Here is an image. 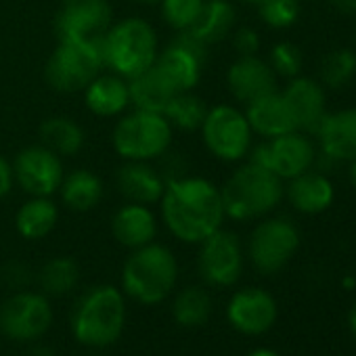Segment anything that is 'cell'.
I'll use <instances>...</instances> for the list:
<instances>
[{
	"mask_svg": "<svg viewBox=\"0 0 356 356\" xmlns=\"http://www.w3.org/2000/svg\"><path fill=\"white\" fill-rule=\"evenodd\" d=\"M285 195L300 214L314 216L331 208L335 200V189H333V183L323 172L308 170L291 178V181H287Z\"/></svg>",
	"mask_w": 356,
	"mask_h": 356,
	"instance_id": "7402d4cb",
	"label": "cell"
},
{
	"mask_svg": "<svg viewBox=\"0 0 356 356\" xmlns=\"http://www.w3.org/2000/svg\"><path fill=\"white\" fill-rule=\"evenodd\" d=\"M126 302L118 287L97 285L76 304L72 314L74 337L90 348L111 346L124 331Z\"/></svg>",
	"mask_w": 356,
	"mask_h": 356,
	"instance_id": "3957f363",
	"label": "cell"
},
{
	"mask_svg": "<svg viewBox=\"0 0 356 356\" xmlns=\"http://www.w3.org/2000/svg\"><path fill=\"white\" fill-rule=\"evenodd\" d=\"M57 220H59V208L51 197H30L17 210L15 227L24 239L36 241L53 233Z\"/></svg>",
	"mask_w": 356,
	"mask_h": 356,
	"instance_id": "83f0119b",
	"label": "cell"
},
{
	"mask_svg": "<svg viewBox=\"0 0 356 356\" xmlns=\"http://www.w3.org/2000/svg\"><path fill=\"white\" fill-rule=\"evenodd\" d=\"M348 325H350V331H352V335H354V339H356V304L350 308V314H348Z\"/></svg>",
	"mask_w": 356,
	"mask_h": 356,
	"instance_id": "b9f144b4",
	"label": "cell"
},
{
	"mask_svg": "<svg viewBox=\"0 0 356 356\" xmlns=\"http://www.w3.org/2000/svg\"><path fill=\"white\" fill-rule=\"evenodd\" d=\"M111 233L118 243L128 250L143 248L155 239L157 218L145 204H126L111 218Z\"/></svg>",
	"mask_w": 356,
	"mask_h": 356,
	"instance_id": "603a6c76",
	"label": "cell"
},
{
	"mask_svg": "<svg viewBox=\"0 0 356 356\" xmlns=\"http://www.w3.org/2000/svg\"><path fill=\"white\" fill-rule=\"evenodd\" d=\"M279 308L275 298L260 287H245L233 293L227 306L229 323L243 335H262L277 321Z\"/></svg>",
	"mask_w": 356,
	"mask_h": 356,
	"instance_id": "2e32d148",
	"label": "cell"
},
{
	"mask_svg": "<svg viewBox=\"0 0 356 356\" xmlns=\"http://www.w3.org/2000/svg\"><path fill=\"white\" fill-rule=\"evenodd\" d=\"M159 208L163 225L185 243H202L227 218L220 189L202 176L168 178Z\"/></svg>",
	"mask_w": 356,
	"mask_h": 356,
	"instance_id": "6da1fadb",
	"label": "cell"
},
{
	"mask_svg": "<svg viewBox=\"0 0 356 356\" xmlns=\"http://www.w3.org/2000/svg\"><path fill=\"white\" fill-rule=\"evenodd\" d=\"M113 11L107 0H63L55 19L59 40L101 44L111 28Z\"/></svg>",
	"mask_w": 356,
	"mask_h": 356,
	"instance_id": "8fae6325",
	"label": "cell"
},
{
	"mask_svg": "<svg viewBox=\"0 0 356 356\" xmlns=\"http://www.w3.org/2000/svg\"><path fill=\"white\" fill-rule=\"evenodd\" d=\"M348 176H350V183H352V187L356 189V157L350 161V170H348Z\"/></svg>",
	"mask_w": 356,
	"mask_h": 356,
	"instance_id": "7bdbcfd3",
	"label": "cell"
},
{
	"mask_svg": "<svg viewBox=\"0 0 356 356\" xmlns=\"http://www.w3.org/2000/svg\"><path fill=\"white\" fill-rule=\"evenodd\" d=\"M13 176L28 195L51 197L59 191L65 172L57 153L44 145H30L17 153L13 161Z\"/></svg>",
	"mask_w": 356,
	"mask_h": 356,
	"instance_id": "4fadbf2b",
	"label": "cell"
},
{
	"mask_svg": "<svg viewBox=\"0 0 356 356\" xmlns=\"http://www.w3.org/2000/svg\"><path fill=\"white\" fill-rule=\"evenodd\" d=\"M239 3H243V5H252V7H258V5H262L264 0H239Z\"/></svg>",
	"mask_w": 356,
	"mask_h": 356,
	"instance_id": "f6af8a7d",
	"label": "cell"
},
{
	"mask_svg": "<svg viewBox=\"0 0 356 356\" xmlns=\"http://www.w3.org/2000/svg\"><path fill=\"white\" fill-rule=\"evenodd\" d=\"M268 65L281 78H287V80L296 78V76H300L302 65H304L302 51L293 42H277L270 51Z\"/></svg>",
	"mask_w": 356,
	"mask_h": 356,
	"instance_id": "d590c367",
	"label": "cell"
},
{
	"mask_svg": "<svg viewBox=\"0 0 356 356\" xmlns=\"http://www.w3.org/2000/svg\"><path fill=\"white\" fill-rule=\"evenodd\" d=\"M103 67L101 44L59 40V47L47 61L44 78L57 92H80Z\"/></svg>",
	"mask_w": 356,
	"mask_h": 356,
	"instance_id": "52a82bcc",
	"label": "cell"
},
{
	"mask_svg": "<svg viewBox=\"0 0 356 356\" xmlns=\"http://www.w3.org/2000/svg\"><path fill=\"white\" fill-rule=\"evenodd\" d=\"M243 113L252 126V132H256L264 138H275V136L298 130L287 101L277 90L248 103Z\"/></svg>",
	"mask_w": 356,
	"mask_h": 356,
	"instance_id": "44dd1931",
	"label": "cell"
},
{
	"mask_svg": "<svg viewBox=\"0 0 356 356\" xmlns=\"http://www.w3.org/2000/svg\"><path fill=\"white\" fill-rule=\"evenodd\" d=\"M115 187L122 197L130 204H159L165 178L149 161H126L115 176Z\"/></svg>",
	"mask_w": 356,
	"mask_h": 356,
	"instance_id": "ffe728a7",
	"label": "cell"
},
{
	"mask_svg": "<svg viewBox=\"0 0 356 356\" xmlns=\"http://www.w3.org/2000/svg\"><path fill=\"white\" fill-rule=\"evenodd\" d=\"M206 51V47L197 44L185 32H178V38L157 53L153 67L170 82L176 92H189L202 80L208 59Z\"/></svg>",
	"mask_w": 356,
	"mask_h": 356,
	"instance_id": "5bb4252c",
	"label": "cell"
},
{
	"mask_svg": "<svg viewBox=\"0 0 356 356\" xmlns=\"http://www.w3.org/2000/svg\"><path fill=\"white\" fill-rule=\"evenodd\" d=\"M204 3L206 0H159V11L172 30L187 32L200 17Z\"/></svg>",
	"mask_w": 356,
	"mask_h": 356,
	"instance_id": "836d02e7",
	"label": "cell"
},
{
	"mask_svg": "<svg viewBox=\"0 0 356 356\" xmlns=\"http://www.w3.org/2000/svg\"><path fill=\"white\" fill-rule=\"evenodd\" d=\"M200 130L208 151L220 161H241L252 151V126L245 113L233 105L210 107Z\"/></svg>",
	"mask_w": 356,
	"mask_h": 356,
	"instance_id": "ba28073f",
	"label": "cell"
},
{
	"mask_svg": "<svg viewBox=\"0 0 356 356\" xmlns=\"http://www.w3.org/2000/svg\"><path fill=\"white\" fill-rule=\"evenodd\" d=\"M314 134L327 159L352 161L356 157V107L325 113Z\"/></svg>",
	"mask_w": 356,
	"mask_h": 356,
	"instance_id": "d6986e66",
	"label": "cell"
},
{
	"mask_svg": "<svg viewBox=\"0 0 356 356\" xmlns=\"http://www.w3.org/2000/svg\"><path fill=\"white\" fill-rule=\"evenodd\" d=\"M281 95L289 105V111L296 120L298 130L314 132V128L327 113L325 86L318 80L296 76V78H289Z\"/></svg>",
	"mask_w": 356,
	"mask_h": 356,
	"instance_id": "ac0fdd59",
	"label": "cell"
},
{
	"mask_svg": "<svg viewBox=\"0 0 356 356\" xmlns=\"http://www.w3.org/2000/svg\"><path fill=\"white\" fill-rule=\"evenodd\" d=\"M103 65L113 74L130 80L149 70L157 59V34L140 17H126L111 24L101 40Z\"/></svg>",
	"mask_w": 356,
	"mask_h": 356,
	"instance_id": "277c9868",
	"label": "cell"
},
{
	"mask_svg": "<svg viewBox=\"0 0 356 356\" xmlns=\"http://www.w3.org/2000/svg\"><path fill=\"white\" fill-rule=\"evenodd\" d=\"M331 7L343 15H356V0H329Z\"/></svg>",
	"mask_w": 356,
	"mask_h": 356,
	"instance_id": "ab89813d",
	"label": "cell"
},
{
	"mask_svg": "<svg viewBox=\"0 0 356 356\" xmlns=\"http://www.w3.org/2000/svg\"><path fill=\"white\" fill-rule=\"evenodd\" d=\"M233 47L239 53V57L248 55H258L260 51V34L254 28H239L233 30Z\"/></svg>",
	"mask_w": 356,
	"mask_h": 356,
	"instance_id": "74e56055",
	"label": "cell"
},
{
	"mask_svg": "<svg viewBox=\"0 0 356 356\" xmlns=\"http://www.w3.org/2000/svg\"><path fill=\"white\" fill-rule=\"evenodd\" d=\"M40 287L47 296H53V298H59V296H65L70 293L78 281H80V268L76 264L74 258H67V256H59V258H53L49 260L42 270H40Z\"/></svg>",
	"mask_w": 356,
	"mask_h": 356,
	"instance_id": "1f68e13d",
	"label": "cell"
},
{
	"mask_svg": "<svg viewBox=\"0 0 356 356\" xmlns=\"http://www.w3.org/2000/svg\"><path fill=\"white\" fill-rule=\"evenodd\" d=\"M3 281L11 287L22 291L24 287H28L32 283V270L26 262L22 260H11L9 264H5L3 268Z\"/></svg>",
	"mask_w": 356,
	"mask_h": 356,
	"instance_id": "8d00e7d4",
	"label": "cell"
},
{
	"mask_svg": "<svg viewBox=\"0 0 356 356\" xmlns=\"http://www.w3.org/2000/svg\"><path fill=\"white\" fill-rule=\"evenodd\" d=\"M53 308L47 296L34 291H17L0 306V329L11 339L32 341L49 331Z\"/></svg>",
	"mask_w": 356,
	"mask_h": 356,
	"instance_id": "7c38bea8",
	"label": "cell"
},
{
	"mask_svg": "<svg viewBox=\"0 0 356 356\" xmlns=\"http://www.w3.org/2000/svg\"><path fill=\"white\" fill-rule=\"evenodd\" d=\"M178 279V262L174 254L159 243H147L132 250L122 268L124 291L140 304H159L174 289Z\"/></svg>",
	"mask_w": 356,
	"mask_h": 356,
	"instance_id": "5b68a950",
	"label": "cell"
},
{
	"mask_svg": "<svg viewBox=\"0 0 356 356\" xmlns=\"http://www.w3.org/2000/svg\"><path fill=\"white\" fill-rule=\"evenodd\" d=\"M13 185H15L13 163H9L3 155H0V200L11 193Z\"/></svg>",
	"mask_w": 356,
	"mask_h": 356,
	"instance_id": "f35d334b",
	"label": "cell"
},
{
	"mask_svg": "<svg viewBox=\"0 0 356 356\" xmlns=\"http://www.w3.org/2000/svg\"><path fill=\"white\" fill-rule=\"evenodd\" d=\"M237 24V11L229 0H206L195 24L185 32L202 47H212L229 38Z\"/></svg>",
	"mask_w": 356,
	"mask_h": 356,
	"instance_id": "d4e9b609",
	"label": "cell"
},
{
	"mask_svg": "<svg viewBox=\"0 0 356 356\" xmlns=\"http://www.w3.org/2000/svg\"><path fill=\"white\" fill-rule=\"evenodd\" d=\"M174 318L183 327H200L212 314V298L204 287L191 285L176 296L172 306Z\"/></svg>",
	"mask_w": 356,
	"mask_h": 356,
	"instance_id": "4dcf8cb0",
	"label": "cell"
},
{
	"mask_svg": "<svg viewBox=\"0 0 356 356\" xmlns=\"http://www.w3.org/2000/svg\"><path fill=\"white\" fill-rule=\"evenodd\" d=\"M225 214L245 222L273 212L285 195L283 181L270 170L248 161L239 165L220 189Z\"/></svg>",
	"mask_w": 356,
	"mask_h": 356,
	"instance_id": "7a4b0ae2",
	"label": "cell"
},
{
	"mask_svg": "<svg viewBox=\"0 0 356 356\" xmlns=\"http://www.w3.org/2000/svg\"><path fill=\"white\" fill-rule=\"evenodd\" d=\"M59 193H61L63 204L70 210L88 212L99 206L103 197V183L95 172L86 168H78L63 176Z\"/></svg>",
	"mask_w": 356,
	"mask_h": 356,
	"instance_id": "4316f807",
	"label": "cell"
},
{
	"mask_svg": "<svg viewBox=\"0 0 356 356\" xmlns=\"http://www.w3.org/2000/svg\"><path fill=\"white\" fill-rule=\"evenodd\" d=\"M84 130L82 126L67 115L47 118L40 126V145L57 153L59 157L78 155L84 147Z\"/></svg>",
	"mask_w": 356,
	"mask_h": 356,
	"instance_id": "f1b7e54d",
	"label": "cell"
},
{
	"mask_svg": "<svg viewBox=\"0 0 356 356\" xmlns=\"http://www.w3.org/2000/svg\"><path fill=\"white\" fill-rule=\"evenodd\" d=\"M128 88H130V105H134V109H145L161 115L170 105V101L178 95L153 65L143 74L130 78Z\"/></svg>",
	"mask_w": 356,
	"mask_h": 356,
	"instance_id": "484cf974",
	"label": "cell"
},
{
	"mask_svg": "<svg viewBox=\"0 0 356 356\" xmlns=\"http://www.w3.org/2000/svg\"><path fill=\"white\" fill-rule=\"evenodd\" d=\"M30 356H57V354L51 348H47V346H36V348H32Z\"/></svg>",
	"mask_w": 356,
	"mask_h": 356,
	"instance_id": "60d3db41",
	"label": "cell"
},
{
	"mask_svg": "<svg viewBox=\"0 0 356 356\" xmlns=\"http://www.w3.org/2000/svg\"><path fill=\"white\" fill-rule=\"evenodd\" d=\"M356 74V53L350 49H335L325 55L321 63V84L325 88H343Z\"/></svg>",
	"mask_w": 356,
	"mask_h": 356,
	"instance_id": "d6a6232c",
	"label": "cell"
},
{
	"mask_svg": "<svg viewBox=\"0 0 356 356\" xmlns=\"http://www.w3.org/2000/svg\"><path fill=\"white\" fill-rule=\"evenodd\" d=\"M140 5H159V0H136Z\"/></svg>",
	"mask_w": 356,
	"mask_h": 356,
	"instance_id": "bcb514c9",
	"label": "cell"
},
{
	"mask_svg": "<svg viewBox=\"0 0 356 356\" xmlns=\"http://www.w3.org/2000/svg\"><path fill=\"white\" fill-rule=\"evenodd\" d=\"M248 356H279L275 350H268V348H260V350H254V352H250Z\"/></svg>",
	"mask_w": 356,
	"mask_h": 356,
	"instance_id": "ee69618b",
	"label": "cell"
},
{
	"mask_svg": "<svg viewBox=\"0 0 356 356\" xmlns=\"http://www.w3.org/2000/svg\"><path fill=\"white\" fill-rule=\"evenodd\" d=\"M82 92L86 107L99 118H118L130 105L128 80L118 74H99Z\"/></svg>",
	"mask_w": 356,
	"mask_h": 356,
	"instance_id": "cb8c5ba5",
	"label": "cell"
},
{
	"mask_svg": "<svg viewBox=\"0 0 356 356\" xmlns=\"http://www.w3.org/2000/svg\"><path fill=\"white\" fill-rule=\"evenodd\" d=\"M111 143L126 161H151L168 153L172 145V126L161 113L134 109L122 113L113 128Z\"/></svg>",
	"mask_w": 356,
	"mask_h": 356,
	"instance_id": "8992f818",
	"label": "cell"
},
{
	"mask_svg": "<svg viewBox=\"0 0 356 356\" xmlns=\"http://www.w3.org/2000/svg\"><path fill=\"white\" fill-rule=\"evenodd\" d=\"M227 86L231 95L241 103H252L273 90H277V74L268 61L258 55L239 57L227 72Z\"/></svg>",
	"mask_w": 356,
	"mask_h": 356,
	"instance_id": "e0dca14e",
	"label": "cell"
},
{
	"mask_svg": "<svg viewBox=\"0 0 356 356\" xmlns=\"http://www.w3.org/2000/svg\"><path fill=\"white\" fill-rule=\"evenodd\" d=\"M200 275L216 287L235 285L243 273V248L235 233L218 229L200 243Z\"/></svg>",
	"mask_w": 356,
	"mask_h": 356,
	"instance_id": "9a60e30c",
	"label": "cell"
},
{
	"mask_svg": "<svg viewBox=\"0 0 356 356\" xmlns=\"http://www.w3.org/2000/svg\"><path fill=\"white\" fill-rule=\"evenodd\" d=\"M250 161L270 170L281 181H291V178L312 170L316 161V147L302 130H293L275 138H266L252 151Z\"/></svg>",
	"mask_w": 356,
	"mask_h": 356,
	"instance_id": "9c48e42d",
	"label": "cell"
},
{
	"mask_svg": "<svg viewBox=\"0 0 356 356\" xmlns=\"http://www.w3.org/2000/svg\"><path fill=\"white\" fill-rule=\"evenodd\" d=\"M300 248V231L287 218H266L262 220L250 237L248 254L252 264L264 273L273 275L287 266Z\"/></svg>",
	"mask_w": 356,
	"mask_h": 356,
	"instance_id": "30bf717a",
	"label": "cell"
},
{
	"mask_svg": "<svg viewBox=\"0 0 356 356\" xmlns=\"http://www.w3.org/2000/svg\"><path fill=\"white\" fill-rule=\"evenodd\" d=\"M256 9H258L260 19L273 30H287L300 17L298 0H264Z\"/></svg>",
	"mask_w": 356,
	"mask_h": 356,
	"instance_id": "e575fe53",
	"label": "cell"
},
{
	"mask_svg": "<svg viewBox=\"0 0 356 356\" xmlns=\"http://www.w3.org/2000/svg\"><path fill=\"white\" fill-rule=\"evenodd\" d=\"M208 113V105L202 97H197L193 90L178 92L170 105L163 111V118L170 122L172 128H178L183 132H195L202 128Z\"/></svg>",
	"mask_w": 356,
	"mask_h": 356,
	"instance_id": "f546056e",
	"label": "cell"
}]
</instances>
